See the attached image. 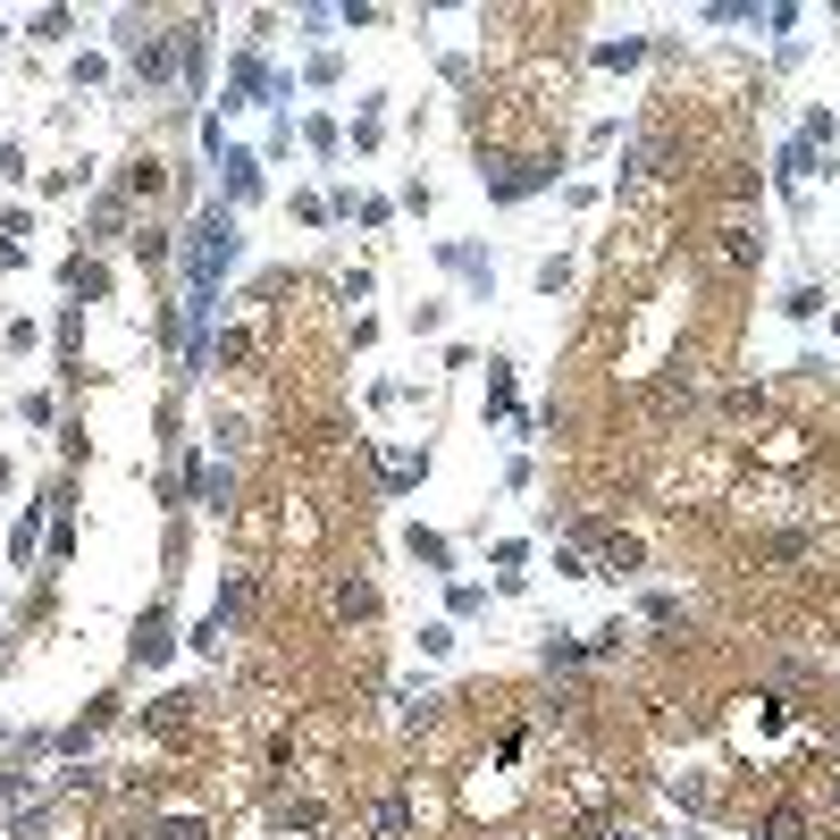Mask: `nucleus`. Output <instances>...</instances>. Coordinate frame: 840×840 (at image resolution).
<instances>
[{
	"mask_svg": "<svg viewBox=\"0 0 840 840\" xmlns=\"http://www.w3.org/2000/svg\"><path fill=\"white\" fill-rule=\"evenodd\" d=\"M186 303H219V287H228V269L244 261V228H236V210L210 202L202 219L186 228Z\"/></svg>",
	"mask_w": 840,
	"mask_h": 840,
	"instance_id": "nucleus-1",
	"label": "nucleus"
},
{
	"mask_svg": "<svg viewBox=\"0 0 840 840\" xmlns=\"http://www.w3.org/2000/svg\"><path fill=\"white\" fill-rule=\"evenodd\" d=\"M169 656H177V613H169V597H160V606H143V613H134L127 664H134V672H152V664H169Z\"/></svg>",
	"mask_w": 840,
	"mask_h": 840,
	"instance_id": "nucleus-2",
	"label": "nucleus"
},
{
	"mask_svg": "<svg viewBox=\"0 0 840 840\" xmlns=\"http://www.w3.org/2000/svg\"><path fill=\"white\" fill-rule=\"evenodd\" d=\"M479 186L497 193V202H521V193L554 186V160H497V169H479Z\"/></svg>",
	"mask_w": 840,
	"mask_h": 840,
	"instance_id": "nucleus-3",
	"label": "nucleus"
},
{
	"mask_svg": "<svg viewBox=\"0 0 840 840\" xmlns=\"http://www.w3.org/2000/svg\"><path fill=\"white\" fill-rule=\"evenodd\" d=\"M219 169H228L219 210H252V202H261V152H236V143H228V160H219Z\"/></svg>",
	"mask_w": 840,
	"mask_h": 840,
	"instance_id": "nucleus-4",
	"label": "nucleus"
},
{
	"mask_svg": "<svg viewBox=\"0 0 840 840\" xmlns=\"http://www.w3.org/2000/svg\"><path fill=\"white\" fill-rule=\"evenodd\" d=\"M101 723H118V689H101V698H93V707H84V714H77L68 731H59L51 748H59V757H84V740H93Z\"/></svg>",
	"mask_w": 840,
	"mask_h": 840,
	"instance_id": "nucleus-5",
	"label": "nucleus"
},
{
	"mask_svg": "<svg viewBox=\"0 0 840 840\" xmlns=\"http://www.w3.org/2000/svg\"><path fill=\"white\" fill-rule=\"evenodd\" d=\"M59 287L77 294V303H93V294H110V269H101L93 252H77V261H59Z\"/></svg>",
	"mask_w": 840,
	"mask_h": 840,
	"instance_id": "nucleus-6",
	"label": "nucleus"
},
{
	"mask_svg": "<svg viewBox=\"0 0 840 840\" xmlns=\"http://www.w3.org/2000/svg\"><path fill=\"white\" fill-rule=\"evenodd\" d=\"M438 261H446V269H462V278H471L479 294H488V278H497V261H488V252H479V244H454V236H446V244H438Z\"/></svg>",
	"mask_w": 840,
	"mask_h": 840,
	"instance_id": "nucleus-7",
	"label": "nucleus"
},
{
	"mask_svg": "<svg viewBox=\"0 0 840 840\" xmlns=\"http://www.w3.org/2000/svg\"><path fill=\"white\" fill-rule=\"evenodd\" d=\"M193 497H202L210 513H228V504H236V471H219V462H193Z\"/></svg>",
	"mask_w": 840,
	"mask_h": 840,
	"instance_id": "nucleus-8",
	"label": "nucleus"
},
{
	"mask_svg": "<svg viewBox=\"0 0 840 840\" xmlns=\"http://www.w3.org/2000/svg\"><path fill=\"white\" fill-rule=\"evenodd\" d=\"M127 193H101V202H93V236H84V244H118V236H127Z\"/></svg>",
	"mask_w": 840,
	"mask_h": 840,
	"instance_id": "nucleus-9",
	"label": "nucleus"
},
{
	"mask_svg": "<svg viewBox=\"0 0 840 840\" xmlns=\"http://www.w3.org/2000/svg\"><path fill=\"white\" fill-rule=\"evenodd\" d=\"M538 664H547V672H572V664H589V648H580L572 630H547V639H538Z\"/></svg>",
	"mask_w": 840,
	"mask_h": 840,
	"instance_id": "nucleus-10",
	"label": "nucleus"
},
{
	"mask_svg": "<svg viewBox=\"0 0 840 840\" xmlns=\"http://www.w3.org/2000/svg\"><path fill=\"white\" fill-rule=\"evenodd\" d=\"M42 521H51V488H42L34 504H26V521H18V538H9V563H26L34 554V538H42Z\"/></svg>",
	"mask_w": 840,
	"mask_h": 840,
	"instance_id": "nucleus-11",
	"label": "nucleus"
},
{
	"mask_svg": "<svg viewBox=\"0 0 840 840\" xmlns=\"http://www.w3.org/2000/svg\"><path fill=\"white\" fill-rule=\"evenodd\" d=\"M328 606H337L344 622H362V613H379V589H370V580H337V597H328Z\"/></svg>",
	"mask_w": 840,
	"mask_h": 840,
	"instance_id": "nucleus-12",
	"label": "nucleus"
},
{
	"mask_svg": "<svg viewBox=\"0 0 840 840\" xmlns=\"http://www.w3.org/2000/svg\"><path fill=\"white\" fill-rule=\"evenodd\" d=\"M420 471H429V446H420V454H387V471H379V479H387V497H403Z\"/></svg>",
	"mask_w": 840,
	"mask_h": 840,
	"instance_id": "nucleus-13",
	"label": "nucleus"
},
{
	"mask_svg": "<svg viewBox=\"0 0 840 840\" xmlns=\"http://www.w3.org/2000/svg\"><path fill=\"white\" fill-rule=\"evenodd\" d=\"M51 337H59V362H77V337H84V303H59Z\"/></svg>",
	"mask_w": 840,
	"mask_h": 840,
	"instance_id": "nucleus-14",
	"label": "nucleus"
},
{
	"mask_svg": "<svg viewBox=\"0 0 840 840\" xmlns=\"http://www.w3.org/2000/svg\"><path fill=\"white\" fill-rule=\"evenodd\" d=\"M26 34H34V42H51V51H59V42L77 34V9H42V18L26 26Z\"/></svg>",
	"mask_w": 840,
	"mask_h": 840,
	"instance_id": "nucleus-15",
	"label": "nucleus"
},
{
	"mask_svg": "<svg viewBox=\"0 0 840 840\" xmlns=\"http://www.w3.org/2000/svg\"><path fill=\"white\" fill-rule=\"evenodd\" d=\"M412 554H420V563H429V572H446V563H454V547H446L438 530H412Z\"/></svg>",
	"mask_w": 840,
	"mask_h": 840,
	"instance_id": "nucleus-16",
	"label": "nucleus"
},
{
	"mask_svg": "<svg viewBox=\"0 0 840 840\" xmlns=\"http://www.w3.org/2000/svg\"><path fill=\"white\" fill-rule=\"evenodd\" d=\"M169 252H177V244H169L160 228H134V261H143V269H152V261H169Z\"/></svg>",
	"mask_w": 840,
	"mask_h": 840,
	"instance_id": "nucleus-17",
	"label": "nucleus"
},
{
	"mask_svg": "<svg viewBox=\"0 0 840 840\" xmlns=\"http://www.w3.org/2000/svg\"><path fill=\"white\" fill-rule=\"evenodd\" d=\"M782 311H790V320H816V311H823V287H790Z\"/></svg>",
	"mask_w": 840,
	"mask_h": 840,
	"instance_id": "nucleus-18",
	"label": "nucleus"
},
{
	"mask_svg": "<svg viewBox=\"0 0 840 840\" xmlns=\"http://www.w3.org/2000/svg\"><path fill=\"white\" fill-rule=\"evenodd\" d=\"M68 77H77V84H101V77H110V59H101V51H77V59H68Z\"/></svg>",
	"mask_w": 840,
	"mask_h": 840,
	"instance_id": "nucleus-19",
	"label": "nucleus"
},
{
	"mask_svg": "<svg viewBox=\"0 0 840 840\" xmlns=\"http://www.w3.org/2000/svg\"><path fill=\"white\" fill-rule=\"evenodd\" d=\"M303 134H311V152H320V160H337V152H344V134H337V127H328V118H311V127H303Z\"/></svg>",
	"mask_w": 840,
	"mask_h": 840,
	"instance_id": "nucleus-20",
	"label": "nucleus"
},
{
	"mask_svg": "<svg viewBox=\"0 0 840 840\" xmlns=\"http://www.w3.org/2000/svg\"><path fill=\"white\" fill-rule=\"evenodd\" d=\"M597 59H606V68H639V59H648V42H606Z\"/></svg>",
	"mask_w": 840,
	"mask_h": 840,
	"instance_id": "nucleus-21",
	"label": "nucleus"
},
{
	"mask_svg": "<svg viewBox=\"0 0 840 840\" xmlns=\"http://www.w3.org/2000/svg\"><path fill=\"white\" fill-rule=\"evenodd\" d=\"M152 840H202V823H193V816H186V823H160Z\"/></svg>",
	"mask_w": 840,
	"mask_h": 840,
	"instance_id": "nucleus-22",
	"label": "nucleus"
},
{
	"mask_svg": "<svg viewBox=\"0 0 840 840\" xmlns=\"http://www.w3.org/2000/svg\"><path fill=\"white\" fill-rule=\"evenodd\" d=\"M764 840H799V816H773V823H764Z\"/></svg>",
	"mask_w": 840,
	"mask_h": 840,
	"instance_id": "nucleus-23",
	"label": "nucleus"
},
{
	"mask_svg": "<svg viewBox=\"0 0 840 840\" xmlns=\"http://www.w3.org/2000/svg\"><path fill=\"white\" fill-rule=\"evenodd\" d=\"M0 42H9V18H0Z\"/></svg>",
	"mask_w": 840,
	"mask_h": 840,
	"instance_id": "nucleus-24",
	"label": "nucleus"
}]
</instances>
